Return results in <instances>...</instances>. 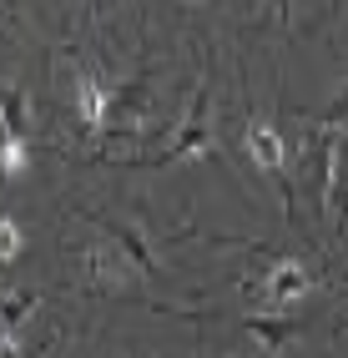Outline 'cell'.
Instances as JSON below:
<instances>
[{"mask_svg":"<svg viewBox=\"0 0 348 358\" xmlns=\"http://www.w3.org/2000/svg\"><path fill=\"white\" fill-rule=\"evenodd\" d=\"M273 6H277V10H288V0H273Z\"/></svg>","mask_w":348,"mask_h":358,"instance_id":"obj_13","label":"cell"},{"mask_svg":"<svg viewBox=\"0 0 348 358\" xmlns=\"http://www.w3.org/2000/svg\"><path fill=\"white\" fill-rule=\"evenodd\" d=\"M0 127L6 136H26V91L20 86H0Z\"/></svg>","mask_w":348,"mask_h":358,"instance_id":"obj_7","label":"cell"},{"mask_svg":"<svg viewBox=\"0 0 348 358\" xmlns=\"http://www.w3.org/2000/svg\"><path fill=\"white\" fill-rule=\"evenodd\" d=\"M247 333H252V338H263L268 353L277 358L288 338H298V333H303V323H298V318H247Z\"/></svg>","mask_w":348,"mask_h":358,"instance_id":"obj_5","label":"cell"},{"mask_svg":"<svg viewBox=\"0 0 348 358\" xmlns=\"http://www.w3.org/2000/svg\"><path fill=\"white\" fill-rule=\"evenodd\" d=\"M76 111H81V122H86L91 131H101V127H106V91L91 81V76L76 81Z\"/></svg>","mask_w":348,"mask_h":358,"instance_id":"obj_6","label":"cell"},{"mask_svg":"<svg viewBox=\"0 0 348 358\" xmlns=\"http://www.w3.org/2000/svg\"><path fill=\"white\" fill-rule=\"evenodd\" d=\"M263 358H273V353H263Z\"/></svg>","mask_w":348,"mask_h":358,"instance_id":"obj_14","label":"cell"},{"mask_svg":"<svg viewBox=\"0 0 348 358\" xmlns=\"http://www.w3.org/2000/svg\"><path fill=\"white\" fill-rule=\"evenodd\" d=\"M0 358H26L20 338H15V333H6V328H0Z\"/></svg>","mask_w":348,"mask_h":358,"instance_id":"obj_12","label":"cell"},{"mask_svg":"<svg viewBox=\"0 0 348 358\" xmlns=\"http://www.w3.org/2000/svg\"><path fill=\"white\" fill-rule=\"evenodd\" d=\"M26 162H31L26 136H0V172H6V177H20V172H26Z\"/></svg>","mask_w":348,"mask_h":358,"instance_id":"obj_9","label":"cell"},{"mask_svg":"<svg viewBox=\"0 0 348 358\" xmlns=\"http://www.w3.org/2000/svg\"><path fill=\"white\" fill-rule=\"evenodd\" d=\"M20 248H26V232H20L15 217H0V262H15Z\"/></svg>","mask_w":348,"mask_h":358,"instance_id":"obj_10","label":"cell"},{"mask_svg":"<svg viewBox=\"0 0 348 358\" xmlns=\"http://www.w3.org/2000/svg\"><path fill=\"white\" fill-rule=\"evenodd\" d=\"M323 127H348V91H343L328 111H323Z\"/></svg>","mask_w":348,"mask_h":358,"instance_id":"obj_11","label":"cell"},{"mask_svg":"<svg viewBox=\"0 0 348 358\" xmlns=\"http://www.w3.org/2000/svg\"><path fill=\"white\" fill-rule=\"evenodd\" d=\"M207 96H197V106H192V116H187V127L177 131V141L167 152H161L157 162H177V157H207V147H212V136H207Z\"/></svg>","mask_w":348,"mask_h":358,"instance_id":"obj_2","label":"cell"},{"mask_svg":"<svg viewBox=\"0 0 348 358\" xmlns=\"http://www.w3.org/2000/svg\"><path fill=\"white\" fill-rule=\"evenodd\" d=\"M247 157L258 162V166H268L273 177H283V136H277V127L252 122L247 127Z\"/></svg>","mask_w":348,"mask_h":358,"instance_id":"obj_3","label":"cell"},{"mask_svg":"<svg viewBox=\"0 0 348 358\" xmlns=\"http://www.w3.org/2000/svg\"><path fill=\"white\" fill-rule=\"evenodd\" d=\"M31 308H36V293H0V328L15 333L31 318Z\"/></svg>","mask_w":348,"mask_h":358,"instance_id":"obj_8","label":"cell"},{"mask_svg":"<svg viewBox=\"0 0 348 358\" xmlns=\"http://www.w3.org/2000/svg\"><path fill=\"white\" fill-rule=\"evenodd\" d=\"M116 243L126 248V257H131V268H142V273H157V257H152V248H147V237L136 232V227H126V222H116V217H96Z\"/></svg>","mask_w":348,"mask_h":358,"instance_id":"obj_4","label":"cell"},{"mask_svg":"<svg viewBox=\"0 0 348 358\" xmlns=\"http://www.w3.org/2000/svg\"><path fill=\"white\" fill-rule=\"evenodd\" d=\"M313 288V278H308V268L303 262H293V257H283L277 268L268 273V282H263V298L273 303V308H288L293 298H303Z\"/></svg>","mask_w":348,"mask_h":358,"instance_id":"obj_1","label":"cell"}]
</instances>
